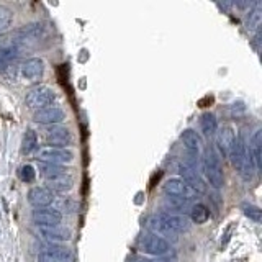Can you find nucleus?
Segmentation results:
<instances>
[{
    "mask_svg": "<svg viewBox=\"0 0 262 262\" xmlns=\"http://www.w3.org/2000/svg\"><path fill=\"white\" fill-rule=\"evenodd\" d=\"M56 100V92L54 89L48 87V85H36L33 87L31 90H28L27 97H25V103L27 106L33 110H41V108H46L53 102Z\"/></svg>",
    "mask_w": 262,
    "mask_h": 262,
    "instance_id": "obj_3",
    "label": "nucleus"
},
{
    "mask_svg": "<svg viewBox=\"0 0 262 262\" xmlns=\"http://www.w3.org/2000/svg\"><path fill=\"white\" fill-rule=\"evenodd\" d=\"M146 228L149 229L151 234H156V236H159L162 237V239H177V234L172 231V229L164 223V220L161 218V215L158 213V215H151V216H147L146 218Z\"/></svg>",
    "mask_w": 262,
    "mask_h": 262,
    "instance_id": "obj_15",
    "label": "nucleus"
},
{
    "mask_svg": "<svg viewBox=\"0 0 262 262\" xmlns=\"http://www.w3.org/2000/svg\"><path fill=\"white\" fill-rule=\"evenodd\" d=\"M38 147V135L36 131L33 129H27L23 135V139H21V152L23 154H30L33 152Z\"/></svg>",
    "mask_w": 262,
    "mask_h": 262,
    "instance_id": "obj_25",
    "label": "nucleus"
},
{
    "mask_svg": "<svg viewBox=\"0 0 262 262\" xmlns=\"http://www.w3.org/2000/svg\"><path fill=\"white\" fill-rule=\"evenodd\" d=\"M138 248L141 252L149 254V256H167L172 251L170 243L162 239V237L156 236V234H143L138 241Z\"/></svg>",
    "mask_w": 262,
    "mask_h": 262,
    "instance_id": "obj_5",
    "label": "nucleus"
},
{
    "mask_svg": "<svg viewBox=\"0 0 262 262\" xmlns=\"http://www.w3.org/2000/svg\"><path fill=\"white\" fill-rule=\"evenodd\" d=\"M216 141H218L220 149L223 151V152H228L229 149H231L233 143L236 141V133H234V129H233L231 126H223V128H220L218 136H216Z\"/></svg>",
    "mask_w": 262,
    "mask_h": 262,
    "instance_id": "obj_21",
    "label": "nucleus"
},
{
    "mask_svg": "<svg viewBox=\"0 0 262 262\" xmlns=\"http://www.w3.org/2000/svg\"><path fill=\"white\" fill-rule=\"evenodd\" d=\"M180 141H182V144L185 147V152H187V158H185L184 164L196 170L195 166H196V162H199V154H200V147H202L200 135L193 129H185V131H182V135H180Z\"/></svg>",
    "mask_w": 262,
    "mask_h": 262,
    "instance_id": "obj_4",
    "label": "nucleus"
},
{
    "mask_svg": "<svg viewBox=\"0 0 262 262\" xmlns=\"http://www.w3.org/2000/svg\"><path fill=\"white\" fill-rule=\"evenodd\" d=\"M68 169L62 167V166H51V164H43V162H39V172L43 174L46 179L49 177H53V176H57V174H61V172H66Z\"/></svg>",
    "mask_w": 262,
    "mask_h": 262,
    "instance_id": "obj_29",
    "label": "nucleus"
},
{
    "mask_svg": "<svg viewBox=\"0 0 262 262\" xmlns=\"http://www.w3.org/2000/svg\"><path fill=\"white\" fill-rule=\"evenodd\" d=\"M45 74V62L41 57H30L23 64H21V76L31 80V82H36L43 77Z\"/></svg>",
    "mask_w": 262,
    "mask_h": 262,
    "instance_id": "obj_17",
    "label": "nucleus"
},
{
    "mask_svg": "<svg viewBox=\"0 0 262 262\" xmlns=\"http://www.w3.org/2000/svg\"><path fill=\"white\" fill-rule=\"evenodd\" d=\"M228 154H229V159H231V164L234 166V169L243 176V179L251 180L252 172L256 170V167H254L251 152L248 151V147H246V144L241 141V139L236 138V141L233 143L231 149L228 151Z\"/></svg>",
    "mask_w": 262,
    "mask_h": 262,
    "instance_id": "obj_1",
    "label": "nucleus"
},
{
    "mask_svg": "<svg viewBox=\"0 0 262 262\" xmlns=\"http://www.w3.org/2000/svg\"><path fill=\"white\" fill-rule=\"evenodd\" d=\"M260 141H262V131L257 129L256 133L252 135V138H251V149H249L256 170L260 169V146H262Z\"/></svg>",
    "mask_w": 262,
    "mask_h": 262,
    "instance_id": "obj_22",
    "label": "nucleus"
},
{
    "mask_svg": "<svg viewBox=\"0 0 262 262\" xmlns=\"http://www.w3.org/2000/svg\"><path fill=\"white\" fill-rule=\"evenodd\" d=\"M234 229H236V223H231L225 229V233H223L225 237H221V248H225V246L229 243V239H231V234L234 233Z\"/></svg>",
    "mask_w": 262,
    "mask_h": 262,
    "instance_id": "obj_31",
    "label": "nucleus"
},
{
    "mask_svg": "<svg viewBox=\"0 0 262 262\" xmlns=\"http://www.w3.org/2000/svg\"><path fill=\"white\" fill-rule=\"evenodd\" d=\"M38 262H74V254L62 244H48L39 252Z\"/></svg>",
    "mask_w": 262,
    "mask_h": 262,
    "instance_id": "obj_9",
    "label": "nucleus"
},
{
    "mask_svg": "<svg viewBox=\"0 0 262 262\" xmlns=\"http://www.w3.org/2000/svg\"><path fill=\"white\" fill-rule=\"evenodd\" d=\"M159 215L164 220V223H166L176 234L188 231V228H190V220L185 215H176V213H159Z\"/></svg>",
    "mask_w": 262,
    "mask_h": 262,
    "instance_id": "obj_19",
    "label": "nucleus"
},
{
    "mask_svg": "<svg viewBox=\"0 0 262 262\" xmlns=\"http://www.w3.org/2000/svg\"><path fill=\"white\" fill-rule=\"evenodd\" d=\"M45 141H46V144H49V147H64L66 149V146L72 144L74 138L68 128L53 126L45 131Z\"/></svg>",
    "mask_w": 262,
    "mask_h": 262,
    "instance_id": "obj_10",
    "label": "nucleus"
},
{
    "mask_svg": "<svg viewBox=\"0 0 262 262\" xmlns=\"http://www.w3.org/2000/svg\"><path fill=\"white\" fill-rule=\"evenodd\" d=\"M154 262H174V260H167V259H156Z\"/></svg>",
    "mask_w": 262,
    "mask_h": 262,
    "instance_id": "obj_33",
    "label": "nucleus"
},
{
    "mask_svg": "<svg viewBox=\"0 0 262 262\" xmlns=\"http://www.w3.org/2000/svg\"><path fill=\"white\" fill-rule=\"evenodd\" d=\"M33 120L39 123V125H59L66 120V112L59 106L49 105L46 108L36 110L35 115H33Z\"/></svg>",
    "mask_w": 262,
    "mask_h": 262,
    "instance_id": "obj_12",
    "label": "nucleus"
},
{
    "mask_svg": "<svg viewBox=\"0 0 262 262\" xmlns=\"http://www.w3.org/2000/svg\"><path fill=\"white\" fill-rule=\"evenodd\" d=\"M39 162L43 164H51V166H62V164H69L74 159V154L69 149L64 147H43L39 149L38 154Z\"/></svg>",
    "mask_w": 262,
    "mask_h": 262,
    "instance_id": "obj_8",
    "label": "nucleus"
},
{
    "mask_svg": "<svg viewBox=\"0 0 262 262\" xmlns=\"http://www.w3.org/2000/svg\"><path fill=\"white\" fill-rule=\"evenodd\" d=\"M12 18H13V13L10 8L0 4V31L8 30V27L12 25Z\"/></svg>",
    "mask_w": 262,
    "mask_h": 262,
    "instance_id": "obj_27",
    "label": "nucleus"
},
{
    "mask_svg": "<svg viewBox=\"0 0 262 262\" xmlns=\"http://www.w3.org/2000/svg\"><path fill=\"white\" fill-rule=\"evenodd\" d=\"M203 169H205V176H207L208 182L213 188H221L225 185V176H223V169H221V164L218 156L215 151H207L203 158Z\"/></svg>",
    "mask_w": 262,
    "mask_h": 262,
    "instance_id": "obj_6",
    "label": "nucleus"
},
{
    "mask_svg": "<svg viewBox=\"0 0 262 262\" xmlns=\"http://www.w3.org/2000/svg\"><path fill=\"white\" fill-rule=\"evenodd\" d=\"M31 218H33V223H35L38 228L41 226H57L61 225L62 221V213L56 208H36L33 210L31 213Z\"/></svg>",
    "mask_w": 262,
    "mask_h": 262,
    "instance_id": "obj_11",
    "label": "nucleus"
},
{
    "mask_svg": "<svg viewBox=\"0 0 262 262\" xmlns=\"http://www.w3.org/2000/svg\"><path fill=\"white\" fill-rule=\"evenodd\" d=\"M46 182H48V188L53 193L54 192L66 193L74 187V177L71 176V172L66 170V172H61V174H57V176L46 179Z\"/></svg>",
    "mask_w": 262,
    "mask_h": 262,
    "instance_id": "obj_18",
    "label": "nucleus"
},
{
    "mask_svg": "<svg viewBox=\"0 0 262 262\" xmlns=\"http://www.w3.org/2000/svg\"><path fill=\"white\" fill-rule=\"evenodd\" d=\"M133 262H154V259H146V257H138Z\"/></svg>",
    "mask_w": 262,
    "mask_h": 262,
    "instance_id": "obj_32",
    "label": "nucleus"
},
{
    "mask_svg": "<svg viewBox=\"0 0 262 262\" xmlns=\"http://www.w3.org/2000/svg\"><path fill=\"white\" fill-rule=\"evenodd\" d=\"M200 128H202L205 136H213V135H215L216 129H218V121H216L215 115L210 113V112L203 113L202 118H200Z\"/></svg>",
    "mask_w": 262,
    "mask_h": 262,
    "instance_id": "obj_23",
    "label": "nucleus"
},
{
    "mask_svg": "<svg viewBox=\"0 0 262 262\" xmlns=\"http://www.w3.org/2000/svg\"><path fill=\"white\" fill-rule=\"evenodd\" d=\"M20 57V49L13 46H5L0 48V72H5L10 69L12 66L18 61Z\"/></svg>",
    "mask_w": 262,
    "mask_h": 262,
    "instance_id": "obj_20",
    "label": "nucleus"
},
{
    "mask_svg": "<svg viewBox=\"0 0 262 262\" xmlns=\"http://www.w3.org/2000/svg\"><path fill=\"white\" fill-rule=\"evenodd\" d=\"M45 33V27L41 23H30V25H25V27L18 28L16 31L12 33V45L13 48H18L21 51V48L25 46H30L33 43L43 36Z\"/></svg>",
    "mask_w": 262,
    "mask_h": 262,
    "instance_id": "obj_2",
    "label": "nucleus"
},
{
    "mask_svg": "<svg viewBox=\"0 0 262 262\" xmlns=\"http://www.w3.org/2000/svg\"><path fill=\"white\" fill-rule=\"evenodd\" d=\"M18 177H20L21 182L30 184V182H33V180H35L36 170H35V167H33V166H30V164H25V166H21L20 170H18Z\"/></svg>",
    "mask_w": 262,
    "mask_h": 262,
    "instance_id": "obj_28",
    "label": "nucleus"
},
{
    "mask_svg": "<svg viewBox=\"0 0 262 262\" xmlns=\"http://www.w3.org/2000/svg\"><path fill=\"white\" fill-rule=\"evenodd\" d=\"M177 172L180 174V177H182L184 182L188 187H192L196 193H203L205 192V182H203V179L200 177V174L195 169L185 166V164H177Z\"/></svg>",
    "mask_w": 262,
    "mask_h": 262,
    "instance_id": "obj_16",
    "label": "nucleus"
},
{
    "mask_svg": "<svg viewBox=\"0 0 262 262\" xmlns=\"http://www.w3.org/2000/svg\"><path fill=\"white\" fill-rule=\"evenodd\" d=\"M54 193L45 185H35L28 190V202L36 208H46L54 202Z\"/></svg>",
    "mask_w": 262,
    "mask_h": 262,
    "instance_id": "obj_14",
    "label": "nucleus"
},
{
    "mask_svg": "<svg viewBox=\"0 0 262 262\" xmlns=\"http://www.w3.org/2000/svg\"><path fill=\"white\" fill-rule=\"evenodd\" d=\"M241 210L246 216H248L249 220H252L254 223H260L262 221V211L259 207H256V205L252 203H243L241 205Z\"/></svg>",
    "mask_w": 262,
    "mask_h": 262,
    "instance_id": "obj_26",
    "label": "nucleus"
},
{
    "mask_svg": "<svg viewBox=\"0 0 262 262\" xmlns=\"http://www.w3.org/2000/svg\"><path fill=\"white\" fill-rule=\"evenodd\" d=\"M38 234L49 244H62L71 239V229L61 225L57 226H41L38 228Z\"/></svg>",
    "mask_w": 262,
    "mask_h": 262,
    "instance_id": "obj_13",
    "label": "nucleus"
},
{
    "mask_svg": "<svg viewBox=\"0 0 262 262\" xmlns=\"http://www.w3.org/2000/svg\"><path fill=\"white\" fill-rule=\"evenodd\" d=\"M162 190L167 196H174V199H182V200H187L190 202L193 199L199 196L192 187H188L182 179H169L164 182L162 185Z\"/></svg>",
    "mask_w": 262,
    "mask_h": 262,
    "instance_id": "obj_7",
    "label": "nucleus"
},
{
    "mask_svg": "<svg viewBox=\"0 0 262 262\" xmlns=\"http://www.w3.org/2000/svg\"><path fill=\"white\" fill-rule=\"evenodd\" d=\"M260 27V4L256 5V8L249 13V20H248V30L254 31V30H259Z\"/></svg>",
    "mask_w": 262,
    "mask_h": 262,
    "instance_id": "obj_30",
    "label": "nucleus"
},
{
    "mask_svg": "<svg viewBox=\"0 0 262 262\" xmlns=\"http://www.w3.org/2000/svg\"><path fill=\"white\" fill-rule=\"evenodd\" d=\"M208 218H210V211L203 203H195L190 207V218L188 220H192L193 223L203 225V223H207Z\"/></svg>",
    "mask_w": 262,
    "mask_h": 262,
    "instance_id": "obj_24",
    "label": "nucleus"
}]
</instances>
